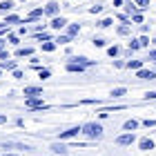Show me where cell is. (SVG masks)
<instances>
[{"label":"cell","instance_id":"6da1fadb","mask_svg":"<svg viewBox=\"0 0 156 156\" xmlns=\"http://www.w3.org/2000/svg\"><path fill=\"white\" fill-rule=\"evenodd\" d=\"M80 134L89 140H101L105 136V129L101 123H85V125H80Z\"/></svg>","mask_w":156,"mask_h":156},{"label":"cell","instance_id":"7a4b0ae2","mask_svg":"<svg viewBox=\"0 0 156 156\" xmlns=\"http://www.w3.org/2000/svg\"><path fill=\"white\" fill-rule=\"evenodd\" d=\"M114 143H116V145H120V147L134 145V143H136V134H134V132H125V134H120V136H116Z\"/></svg>","mask_w":156,"mask_h":156},{"label":"cell","instance_id":"3957f363","mask_svg":"<svg viewBox=\"0 0 156 156\" xmlns=\"http://www.w3.org/2000/svg\"><path fill=\"white\" fill-rule=\"evenodd\" d=\"M58 11H60V5H58V0H49V2L42 7V13L49 18H56L58 16Z\"/></svg>","mask_w":156,"mask_h":156},{"label":"cell","instance_id":"277c9868","mask_svg":"<svg viewBox=\"0 0 156 156\" xmlns=\"http://www.w3.org/2000/svg\"><path fill=\"white\" fill-rule=\"evenodd\" d=\"M78 134H80V125H74V127H69V129H65V132H60L58 134V140L62 143V140H72V138H76Z\"/></svg>","mask_w":156,"mask_h":156},{"label":"cell","instance_id":"5b68a950","mask_svg":"<svg viewBox=\"0 0 156 156\" xmlns=\"http://www.w3.org/2000/svg\"><path fill=\"white\" fill-rule=\"evenodd\" d=\"M25 107L27 109H47V103L42 98H25Z\"/></svg>","mask_w":156,"mask_h":156},{"label":"cell","instance_id":"8992f818","mask_svg":"<svg viewBox=\"0 0 156 156\" xmlns=\"http://www.w3.org/2000/svg\"><path fill=\"white\" fill-rule=\"evenodd\" d=\"M25 96L27 98H42V87H38V85H27Z\"/></svg>","mask_w":156,"mask_h":156},{"label":"cell","instance_id":"52a82bcc","mask_svg":"<svg viewBox=\"0 0 156 156\" xmlns=\"http://www.w3.org/2000/svg\"><path fill=\"white\" fill-rule=\"evenodd\" d=\"M67 25H69V23H67L65 16H56V18H51V25H49V27H51V29H56V31H60V29H65Z\"/></svg>","mask_w":156,"mask_h":156},{"label":"cell","instance_id":"ba28073f","mask_svg":"<svg viewBox=\"0 0 156 156\" xmlns=\"http://www.w3.org/2000/svg\"><path fill=\"white\" fill-rule=\"evenodd\" d=\"M2 150H25V152H29L31 147H29V145H23V143H13V140H5V143H2Z\"/></svg>","mask_w":156,"mask_h":156},{"label":"cell","instance_id":"9c48e42d","mask_svg":"<svg viewBox=\"0 0 156 156\" xmlns=\"http://www.w3.org/2000/svg\"><path fill=\"white\" fill-rule=\"evenodd\" d=\"M78 34H80V25H78V23L67 25V27H65V36H67V38H72V40H74Z\"/></svg>","mask_w":156,"mask_h":156},{"label":"cell","instance_id":"30bf717a","mask_svg":"<svg viewBox=\"0 0 156 156\" xmlns=\"http://www.w3.org/2000/svg\"><path fill=\"white\" fill-rule=\"evenodd\" d=\"M42 16H45V13H42V7H38V9L29 11V16L23 20V25H25V23H34V20H38V18H42Z\"/></svg>","mask_w":156,"mask_h":156},{"label":"cell","instance_id":"8fae6325","mask_svg":"<svg viewBox=\"0 0 156 156\" xmlns=\"http://www.w3.org/2000/svg\"><path fill=\"white\" fill-rule=\"evenodd\" d=\"M136 78H140V80H154V78H156V72H150V69H138V72H136Z\"/></svg>","mask_w":156,"mask_h":156},{"label":"cell","instance_id":"7c38bea8","mask_svg":"<svg viewBox=\"0 0 156 156\" xmlns=\"http://www.w3.org/2000/svg\"><path fill=\"white\" fill-rule=\"evenodd\" d=\"M72 60H74V62H78L80 67H91V65H96V60H89L87 56H74Z\"/></svg>","mask_w":156,"mask_h":156},{"label":"cell","instance_id":"4fadbf2b","mask_svg":"<svg viewBox=\"0 0 156 156\" xmlns=\"http://www.w3.org/2000/svg\"><path fill=\"white\" fill-rule=\"evenodd\" d=\"M154 140L152 138H140L138 140V147H140V150H143V152H150V150H154Z\"/></svg>","mask_w":156,"mask_h":156},{"label":"cell","instance_id":"5bb4252c","mask_svg":"<svg viewBox=\"0 0 156 156\" xmlns=\"http://www.w3.org/2000/svg\"><path fill=\"white\" fill-rule=\"evenodd\" d=\"M49 150H51L54 154H58V156H65L69 150H67V147L65 145H62V143H51V147H49Z\"/></svg>","mask_w":156,"mask_h":156},{"label":"cell","instance_id":"9a60e30c","mask_svg":"<svg viewBox=\"0 0 156 156\" xmlns=\"http://www.w3.org/2000/svg\"><path fill=\"white\" fill-rule=\"evenodd\" d=\"M138 125L140 123H138L136 118H129V120H125V123H123V129L125 132H134V129H138Z\"/></svg>","mask_w":156,"mask_h":156},{"label":"cell","instance_id":"2e32d148","mask_svg":"<svg viewBox=\"0 0 156 156\" xmlns=\"http://www.w3.org/2000/svg\"><path fill=\"white\" fill-rule=\"evenodd\" d=\"M16 56H18V58H25V56L29 58V56H34V47H18Z\"/></svg>","mask_w":156,"mask_h":156},{"label":"cell","instance_id":"e0dca14e","mask_svg":"<svg viewBox=\"0 0 156 156\" xmlns=\"http://www.w3.org/2000/svg\"><path fill=\"white\" fill-rule=\"evenodd\" d=\"M65 69H67L69 74H83V72H85V67H80L78 62H67Z\"/></svg>","mask_w":156,"mask_h":156},{"label":"cell","instance_id":"ac0fdd59","mask_svg":"<svg viewBox=\"0 0 156 156\" xmlns=\"http://www.w3.org/2000/svg\"><path fill=\"white\" fill-rule=\"evenodd\" d=\"M2 69L13 72V69H18V62H16V60H5V62H0V72H2Z\"/></svg>","mask_w":156,"mask_h":156},{"label":"cell","instance_id":"d6986e66","mask_svg":"<svg viewBox=\"0 0 156 156\" xmlns=\"http://www.w3.org/2000/svg\"><path fill=\"white\" fill-rule=\"evenodd\" d=\"M11 9H16V2H13V0H2V2H0V11L2 13L11 11Z\"/></svg>","mask_w":156,"mask_h":156},{"label":"cell","instance_id":"ffe728a7","mask_svg":"<svg viewBox=\"0 0 156 156\" xmlns=\"http://www.w3.org/2000/svg\"><path fill=\"white\" fill-rule=\"evenodd\" d=\"M16 23H20V16H16V13H9V16H5V20H2L5 27L7 25H16Z\"/></svg>","mask_w":156,"mask_h":156},{"label":"cell","instance_id":"44dd1931","mask_svg":"<svg viewBox=\"0 0 156 156\" xmlns=\"http://www.w3.org/2000/svg\"><path fill=\"white\" fill-rule=\"evenodd\" d=\"M42 51H45V54H51V51H56V42H54V40L42 42Z\"/></svg>","mask_w":156,"mask_h":156},{"label":"cell","instance_id":"7402d4cb","mask_svg":"<svg viewBox=\"0 0 156 156\" xmlns=\"http://www.w3.org/2000/svg\"><path fill=\"white\" fill-rule=\"evenodd\" d=\"M125 67L127 69H136V72H138V69H143V60H129V62H125Z\"/></svg>","mask_w":156,"mask_h":156},{"label":"cell","instance_id":"603a6c76","mask_svg":"<svg viewBox=\"0 0 156 156\" xmlns=\"http://www.w3.org/2000/svg\"><path fill=\"white\" fill-rule=\"evenodd\" d=\"M116 34H118V36H129V23H127V25H118Z\"/></svg>","mask_w":156,"mask_h":156},{"label":"cell","instance_id":"cb8c5ba5","mask_svg":"<svg viewBox=\"0 0 156 156\" xmlns=\"http://www.w3.org/2000/svg\"><path fill=\"white\" fill-rule=\"evenodd\" d=\"M7 42L13 45V47H20V38L16 36V34H7Z\"/></svg>","mask_w":156,"mask_h":156},{"label":"cell","instance_id":"d4e9b609","mask_svg":"<svg viewBox=\"0 0 156 156\" xmlns=\"http://www.w3.org/2000/svg\"><path fill=\"white\" fill-rule=\"evenodd\" d=\"M112 23H114L112 18H103V20H98V23H96V27H101V29H107V27H112Z\"/></svg>","mask_w":156,"mask_h":156},{"label":"cell","instance_id":"484cf974","mask_svg":"<svg viewBox=\"0 0 156 156\" xmlns=\"http://www.w3.org/2000/svg\"><path fill=\"white\" fill-rule=\"evenodd\" d=\"M134 5H136V9H150V0H134Z\"/></svg>","mask_w":156,"mask_h":156},{"label":"cell","instance_id":"4316f807","mask_svg":"<svg viewBox=\"0 0 156 156\" xmlns=\"http://www.w3.org/2000/svg\"><path fill=\"white\" fill-rule=\"evenodd\" d=\"M54 42H56V47H58V45H67V42H72V38H67V36H65V34H62V36H60V34H58V38H56Z\"/></svg>","mask_w":156,"mask_h":156},{"label":"cell","instance_id":"83f0119b","mask_svg":"<svg viewBox=\"0 0 156 156\" xmlns=\"http://www.w3.org/2000/svg\"><path fill=\"white\" fill-rule=\"evenodd\" d=\"M36 40H40V42H47V40H51V36H49L47 31H38V34H36Z\"/></svg>","mask_w":156,"mask_h":156},{"label":"cell","instance_id":"f1b7e54d","mask_svg":"<svg viewBox=\"0 0 156 156\" xmlns=\"http://www.w3.org/2000/svg\"><path fill=\"white\" fill-rule=\"evenodd\" d=\"M125 94H127L125 87H116L114 91H112V96H114V98H120V96H125Z\"/></svg>","mask_w":156,"mask_h":156},{"label":"cell","instance_id":"f546056e","mask_svg":"<svg viewBox=\"0 0 156 156\" xmlns=\"http://www.w3.org/2000/svg\"><path fill=\"white\" fill-rule=\"evenodd\" d=\"M120 54V49L114 45V47H107V56H112V58H116V56Z\"/></svg>","mask_w":156,"mask_h":156},{"label":"cell","instance_id":"4dcf8cb0","mask_svg":"<svg viewBox=\"0 0 156 156\" xmlns=\"http://www.w3.org/2000/svg\"><path fill=\"white\" fill-rule=\"evenodd\" d=\"M129 23H143V13H140V11H136V13H132V20H129Z\"/></svg>","mask_w":156,"mask_h":156},{"label":"cell","instance_id":"1f68e13d","mask_svg":"<svg viewBox=\"0 0 156 156\" xmlns=\"http://www.w3.org/2000/svg\"><path fill=\"white\" fill-rule=\"evenodd\" d=\"M125 11H127V13H129V16H132V13H136V5H134V2H132V0H129V2H127V5H125Z\"/></svg>","mask_w":156,"mask_h":156},{"label":"cell","instance_id":"d6a6232c","mask_svg":"<svg viewBox=\"0 0 156 156\" xmlns=\"http://www.w3.org/2000/svg\"><path fill=\"white\" fill-rule=\"evenodd\" d=\"M9 58H11V54H9V49H0V60H2V62H5V60H9Z\"/></svg>","mask_w":156,"mask_h":156},{"label":"cell","instance_id":"836d02e7","mask_svg":"<svg viewBox=\"0 0 156 156\" xmlns=\"http://www.w3.org/2000/svg\"><path fill=\"white\" fill-rule=\"evenodd\" d=\"M140 125H143V127H156V118H145Z\"/></svg>","mask_w":156,"mask_h":156},{"label":"cell","instance_id":"e575fe53","mask_svg":"<svg viewBox=\"0 0 156 156\" xmlns=\"http://www.w3.org/2000/svg\"><path fill=\"white\" fill-rule=\"evenodd\" d=\"M138 49H140V45H138V38H136V40L129 42V54H132V51H138Z\"/></svg>","mask_w":156,"mask_h":156},{"label":"cell","instance_id":"d590c367","mask_svg":"<svg viewBox=\"0 0 156 156\" xmlns=\"http://www.w3.org/2000/svg\"><path fill=\"white\" fill-rule=\"evenodd\" d=\"M138 45H140V47H150V38H147V36H140V38H138Z\"/></svg>","mask_w":156,"mask_h":156},{"label":"cell","instance_id":"8d00e7d4","mask_svg":"<svg viewBox=\"0 0 156 156\" xmlns=\"http://www.w3.org/2000/svg\"><path fill=\"white\" fill-rule=\"evenodd\" d=\"M105 45H107L105 38H94V47H105Z\"/></svg>","mask_w":156,"mask_h":156},{"label":"cell","instance_id":"74e56055","mask_svg":"<svg viewBox=\"0 0 156 156\" xmlns=\"http://www.w3.org/2000/svg\"><path fill=\"white\" fill-rule=\"evenodd\" d=\"M103 11V5H94V7H89V13H101Z\"/></svg>","mask_w":156,"mask_h":156},{"label":"cell","instance_id":"f35d334b","mask_svg":"<svg viewBox=\"0 0 156 156\" xmlns=\"http://www.w3.org/2000/svg\"><path fill=\"white\" fill-rule=\"evenodd\" d=\"M38 74H40V78H42V80L51 76V72H49V69H38Z\"/></svg>","mask_w":156,"mask_h":156},{"label":"cell","instance_id":"ab89813d","mask_svg":"<svg viewBox=\"0 0 156 156\" xmlns=\"http://www.w3.org/2000/svg\"><path fill=\"white\" fill-rule=\"evenodd\" d=\"M145 101H156V91H147V94H145Z\"/></svg>","mask_w":156,"mask_h":156},{"label":"cell","instance_id":"60d3db41","mask_svg":"<svg viewBox=\"0 0 156 156\" xmlns=\"http://www.w3.org/2000/svg\"><path fill=\"white\" fill-rule=\"evenodd\" d=\"M140 31H143V36H145V34L150 31V25H140Z\"/></svg>","mask_w":156,"mask_h":156},{"label":"cell","instance_id":"b9f144b4","mask_svg":"<svg viewBox=\"0 0 156 156\" xmlns=\"http://www.w3.org/2000/svg\"><path fill=\"white\" fill-rule=\"evenodd\" d=\"M20 36H27V29H25V27H20V29H18V38Z\"/></svg>","mask_w":156,"mask_h":156},{"label":"cell","instance_id":"7bdbcfd3","mask_svg":"<svg viewBox=\"0 0 156 156\" xmlns=\"http://www.w3.org/2000/svg\"><path fill=\"white\" fill-rule=\"evenodd\" d=\"M13 78H23V72H20V69H13Z\"/></svg>","mask_w":156,"mask_h":156},{"label":"cell","instance_id":"ee69618b","mask_svg":"<svg viewBox=\"0 0 156 156\" xmlns=\"http://www.w3.org/2000/svg\"><path fill=\"white\" fill-rule=\"evenodd\" d=\"M147 60H156V49H152V51H150V58H147Z\"/></svg>","mask_w":156,"mask_h":156},{"label":"cell","instance_id":"f6af8a7d","mask_svg":"<svg viewBox=\"0 0 156 156\" xmlns=\"http://www.w3.org/2000/svg\"><path fill=\"white\" fill-rule=\"evenodd\" d=\"M5 123H7V116H5V114H0V125H5Z\"/></svg>","mask_w":156,"mask_h":156},{"label":"cell","instance_id":"bcb514c9","mask_svg":"<svg viewBox=\"0 0 156 156\" xmlns=\"http://www.w3.org/2000/svg\"><path fill=\"white\" fill-rule=\"evenodd\" d=\"M123 5V0H114V7H120Z\"/></svg>","mask_w":156,"mask_h":156},{"label":"cell","instance_id":"7dc6e473","mask_svg":"<svg viewBox=\"0 0 156 156\" xmlns=\"http://www.w3.org/2000/svg\"><path fill=\"white\" fill-rule=\"evenodd\" d=\"M0 156H18V154H0Z\"/></svg>","mask_w":156,"mask_h":156},{"label":"cell","instance_id":"c3c4849f","mask_svg":"<svg viewBox=\"0 0 156 156\" xmlns=\"http://www.w3.org/2000/svg\"><path fill=\"white\" fill-rule=\"evenodd\" d=\"M0 78H2V72H0Z\"/></svg>","mask_w":156,"mask_h":156},{"label":"cell","instance_id":"681fc988","mask_svg":"<svg viewBox=\"0 0 156 156\" xmlns=\"http://www.w3.org/2000/svg\"><path fill=\"white\" fill-rule=\"evenodd\" d=\"M154 42H156V40H154Z\"/></svg>","mask_w":156,"mask_h":156}]
</instances>
